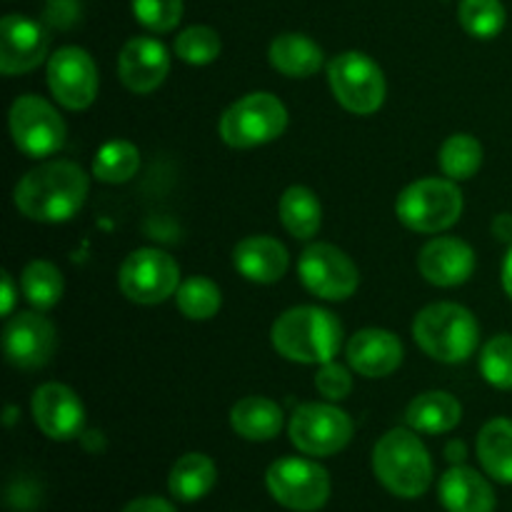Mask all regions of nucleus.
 I'll list each match as a JSON object with an SVG mask.
<instances>
[{
	"label": "nucleus",
	"mask_w": 512,
	"mask_h": 512,
	"mask_svg": "<svg viewBox=\"0 0 512 512\" xmlns=\"http://www.w3.org/2000/svg\"><path fill=\"white\" fill-rule=\"evenodd\" d=\"M233 263L243 278L260 285H270L283 278L290 258L280 240L270 238V235H250L235 245Z\"/></svg>",
	"instance_id": "20"
},
{
	"label": "nucleus",
	"mask_w": 512,
	"mask_h": 512,
	"mask_svg": "<svg viewBox=\"0 0 512 512\" xmlns=\"http://www.w3.org/2000/svg\"><path fill=\"white\" fill-rule=\"evenodd\" d=\"M395 215L415 233H440L463 215V193L453 180L425 178L398 195Z\"/></svg>",
	"instance_id": "5"
},
{
	"label": "nucleus",
	"mask_w": 512,
	"mask_h": 512,
	"mask_svg": "<svg viewBox=\"0 0 512 512\" xmlns=\"http://www.w3.org/2000/svg\"><path fill=\"white\" fill-rule=\"evenodd\" d=\"M218 480V468L203 453H188L173 465L168 478V488L180 503H195L213 490Z\"/></svg>",
	"instance_id": "25"
},
{
	"label": "nucleus",
	"mask_w": 512,
	"mask_h": 512,
	"mask_svg": "<svg viewBox=\"0 0 512 512\" xmlns=\"http://www.w3.org/2000/svg\"><path fill=\"white\" fill-rule=\"evenodd\" d=\"M13 420H15V408H8V415H5V423L13 425Z\"/></svg>",
	"instance_id": "43"
},
{
	"label": "nucleus",
	"mask_w": 512,
	"mask_h": 512,
	"mask_svg": "<svg viewBox=\"0 0 512 512\" xmlns=\"http://www.w3.org/2000/svg\"><path fill=\"white\" fill-rule=\"evenodd\" d=\"M375 478L398 498H420L433 483V460L413 428H395L373 450Z\"/></svg>",
	"instance_id": "3"
},
{
	"label": "nucleus",
	"mask_w": 512,
	"mask_h": 512,
	"mask_svg": "<svg viewBox=\"0 0 512 512\" xmlns=\"http://www.w3.org/2000/svg\"><path fill=\"white\" fill-rule=\"evenodd\" d=\"M315 388L323 398L328 400H343L348 398L350 390H353V375L348 368L338 365L335 360L320 365L318 375H315Z\"/></svg>",
	"instance_id": "36"
},
{
	"label": "nucleus",
	"mask_w": 512,
	"mask_h": 512,
	"mask_svg": "<svg viewBox=\"0 0 512 512\" xmlns=\"http://www.w3.org/2000/svg\"><path fill=\"white\" fill-rule=\"evenodd\" d=\"M445 458H448L453 465H463L465 443H460V440H453V443L448 445V450H445Z\"/></svg>",
	"instance_id": "41"
},
{
	"label": "nucleus",
	"mask_w": 512,
	"mask_h": 512,
	"mask_svg": "<svg viewBox=\"0 0 512 512\" xmlns=\"http://www.w3.org/2000/svg\"><path fill=\"white\" fill-rule=\"evenodd\" d=\"M270 63L288 78H310L323 68V48L308 35L283 33L270 43Z\"/></svg>",
	"instance_id": "23"
},
{
	"label": "nucleus",
	"mask_w": 512,
	"mask_h": 512,
	"mask_svg": "<svg viewBox=\"0 0 512 512\" xmlns=\"http://www.w3.org/2000/svg\"><path fill=\"white\" fill-rule=\"evenodd\" d=\"M478 458L485 473L498 483H512V420L495 418L478 435Z\"/></svg>",
	"instance_id": "26"
},
{
	"label": "nucleus",
	"mask_w": 512,
	"mask_h": 512,
	"mask_svg": "<svg viewBox=\"0 0 512 512\" xmlns=\"http://www.w3.org/2000/svg\"><path fill=\"white\" fill-rule=\"evenodd\" d=\"M413 338L440 363H463L480 343V325L468 308L458 303H433L415 315Z\"/></svg>",
	"instance_id": "4"
},
{
	"label": "nucleus",
	"mask_w": 512,
	"mask_h": 512,
	"mask_svg": "<svg viewBox=\"0 0 512 512\" xmlns=\"http://www.w3.org/2000/svg\"><path fill=\"white\" fill-rule=\"evenodd\" d=\"M20 288L30 305H35L38 310H50L63 298V273L48 260H33L25 265L23 275H20Z\"/></svg>",
	"instance_id": "28"
},
{
	"label": "nucleus",
	"mask_w": 512,
	"mask_h": 512,
	"mask_svg": "<svg viewBox=\"0 0 512 512\" xmlns=\"http://www.w3.org/2000/svg\"><path fill=\"white\" fill-rule=\"evenodd\" d=\"M288 128V110L273 93H250L235 100L220 118V138L230 148H258Z\"/></svg>",
	"instance_id": "6"
},
{
	"label": "nucleus",
	"mask_w": 512,
	"mask_h": 512,
	"mask_svg": "<svg viewBox=\"0 0 512 512\" xmlns=\"http://www.w3.org/2000/svg\"><path fill=\"white\" fill-rule=\"evenodd\" d=\"M48 20L58 28H70L78 20L80 5L78 0H48V10H45Z\"/></svg>",
	"instance_id": "37"
},
{
	"label": "nucleus",
	"mask_w": 512,
	"mask_h": 512,
	"mask_svg": "<svg viewBox=\"0 0 512 512\" xmlns=\"http://www.w3.org/2000/svg\"><path fill=\"white\" fill-rule=\"evenodd\" d=\"M503 288L508 293V298L512 300V243L508 248V255H505V263H503Z\"/></svg>",
	"instance_id": "42"
},
{
	"label": "nucleus",
	"mask_w": 512,
	"mask_h": 512,
	"mask_svg": "<svg viewBox=\"0 0 512 512\" xmlns=\"http://www.w3.org/2000/svg\"><path fill=\"white\" fill-rule=\"evenodd\" d=\"M133 13L153 33H168L183 18V0H133Z\"/></svg>",
	"instance_id": "35"
},
{
	"label": "nucleus",
	"mask_w": 512,
	"mask_h": 512,
	"mask_svg": "<svg viewBox=\"0 0 512 512\" xmlns=\"http://www.w3.org/2000/svg\"><path fill=\"white\" fill-rule=\"evenodd\" d=\"M230 425L240 438L263 443V440H273L283 430V410L273 400L250 395V398L235 403L233 413H230Z\"/></svg>",
	"instance_id": "24"
},
{
	"label": "nucleus",
	"mask_w": 512,
	"mask_h": 512,
	"mask_svg": "<svg viewBox=\"0 0 512 512\" xmlns=\"http://www.w3.org/2000/svg\"><path fill=\"white\" fill-rule=\"evenodd\" d=\"M88 198V175L70 160L38 165L15 185V208L38 223H65Z\"/></svg>",
	"instance_id": "1"
},
{
	"label": "nucleus",
	"mask_w": 512,
	"mask_h": 512,
	"mask_svg": "<svg viewBox=\"0 0 512 512\" xmlns=\"http://www.w3.org/2000/svg\"><path fill=\"white\" fill-rule=\"evenodd\" d=\"M493 233H495V238H498V240L512 243V215H508V213L498 215V218H495V223H493Z\"/></svg>",
	"instance_id": "40"
},
{
	"label": "nucleus",
	"mask_w": 512,
	"mask_h": 512,
	"mask_svg": "<svg viewBox=\"0 0 512 512\" xmlns=\"http://www.w3.org/2000/svg\"><path fill=\"white\" fill-rule=\"evenodd\" d=\"M3 295H0V313L10 315L13 313V305H15V285H13V275L8 270H3Z\"/></svg>",
	"instance_id": "39"
},
{
	"label": "nucleus",
	"mask_w": 512,
	"mask_h": 512,
	"mask_svg": "<svg viewBox=\"0 0 512 512\" xmlns=\"http://www.w3.org/2000/svg\"><path fill=\"white\" fill-rule=\"evenodd\" d=\"M480 373L493 388L512 390V335H495L485 343Z\"/></svg>",
	"instance_id": "34"
},
{
	"label": "nucleus",
	"mask_w": 512,
	"mask_h": 512,
	"mask_svg": "<svg viewBox=\"0 0 512 512\" xmlns=\"http://www.w3.org/2000/svg\"><path fill=\"white\" fill-rule=\"evenodd\" d=\"M175 300H178V308L185 318L210 320L218 313L220 305H223V293H220V288L210 278L195 275V278L180 283Z\"/></svg>",
	"instance_id": "31"
},
{
	"label": "nucleus",
	"mask_w": 512,
	"mask_h": 512,
	"mask_svg": "<svg viewBox=\"0 0 512 512\" xmlns=\"http://www.w3.org/2000/svg\"><path fill=\"white\" fill-rule=\"evenodd\" d=\"M353 420L335 405L305 403L290 418V440L305 455L328 458L348 448L353 440Z\"/></svg>",
	"instance_id": "10"
},
{
	"label": "nucleus",
	"mask_w": 512,
	"mask_h": 512,
	"mask_svg": "<svg viewBox=\"0 0 512 512\" xmlns=\"http://www.w3.org/2000/svg\"><path fill=\"white\" fill-rule=\"evenodd\" d=\"M140 168V153L128 140H110L93 160V175L103 183H128Z\"/></svg>",
	"instance_id": "30"
},
{
	"label": "nucleus",
	"mask_w": 512,
	"mask_h": 512,
	"mask_svg": "<svg viewBox=\"0 0 512 512\" xmlns=\"http://www.w3.org/2000/svg\"><path fill=\"white\" fill-rule=\"evenodd\" d=\"M123 512H178L163 498H138L125 505Z\"/></svg>",
	"instance_id": "38"
},
{
	"label": "nucleus",
	"mask_w": 512,
	"mask_h": 512,
	"mask_svg": "<svg viewBox=\"0 0 512 512\" xmlns=\"http://www.w3.org/2000/svg\"><path fill=\"white\" fill-rule=\"evenodd\" d=\"M270 495L288 510H320L330 498V475L323 465L303 458L275 460L265 473Z\"/></svg>",
	"instance_id": "9"
},
{
	"label": "nucleus",
	"mask_w": 512,
	"mask_h": 512,
	"mask_svg": "<svg viewBox=\"0 0 512 512\" xmlns=\"http://www.w3.org/2000/svg\"><path fill=\"white\" fill-rule=\"evenodd\" d=\"M440 168L450 180H468L483 165V145L468 133H455L440 148Z\"/></svg>",
	"instance_id": "29"
},
{
	"label": "nucleus",
	"mask_w": 512,
	"mask_h": 512,
	"mask_svg": "<svg viewBox=\"0 0 512 512\" xmlns=\"http://www.w3.org/2000/svg\"><path fill=\"white\" fill-rule=\"evenodd\" d=\"M460 418H463L460 403L450 393H443V390H430V393L418 395L405 410V423L415 433L425 435L450 433L460 423Z\"/></svg>",
	"instance_id": "22"
},
{
	"label": "nucleus",
	"mask_w": 512,
	"mask_h": 512,
	"mask_svg": "<svg viewBox=\"0 0 512 512\" xmlns=\"http://www.w3.org/2000/svg\"><path fill=\"white\" fill-rule=\"evenodd\" d=\"M298 275L305 288L323 300L350 298L360 285V273L353 260L328 243H315L303 250Z\"/></svg>",
	"instance_id": "12"
},
{
	"label": "nucleus",
	"mask_w": 512,
	"mask_h": 512,
	"mask_svg": "<svg viewBox=\"0 0 512 512\" xmlns=\"http://www.w3.org/2000/svg\"><path fill=\"white\" fill-rule=\"evenodd\" d=\"M458 20L465 33L490 40L505 28V5L500 0H460Z\"/></svg>",
	"instance_id": "32"
},
{
	"label": "nucleus",
	"mask_w": 512,
	"mask_h": 512,
	"mask_svg": "<svg viewBox=\"0 0 512 512\" xmlns=\"http://www.w3.org/2000/svg\"><path fill=\"white\" fill-rule=\"evenodd\" d=\"M270 338L275 350L293 363L325 365L338 355L343 325L330 310L300 305L275 320Z\"/></svg>",
	"instance_id": "2"
},
{
	"label": "nucleus",
	"mask_w": 512,
	"mask_h": 512,
	"mask_svg": "<svg viewBox=\"0 0 512 512\" xmlns=\"http://www.w3.org/2000/svg\"><path fill=\"white\" fill-rule=\"evenodd\" d=\"M33 420L50 440H73L85 428V408L68 385L45 383L33 395Z\"/></svg>",
	"instance_id": "16"
},
{
	"label": "nucleus",
	"mask_w": 512,
	"mask_h": 512,
	"mask_svg": "<svg viewBox=\"0 0 512 512\" xmlns=\"http://www.w3.org/2000/svg\"><path fill=\"white\" fill-rule=\"evenodd\" d=\"M280 223L285 225L293 238L308 240L313 238L323 223V205H320L318 195L303 185H293L283 193L278 205Z\"/></svg>",
	"instance_id": "27"
},
{
	"label": "nucleus",
	"mask_w": 512,
	"mask_h": 512,
	"mask_svg": "<svg viewBox=\"0 0 512 512\" xmlns=\"http://www.w3.org/2000/svg\"><path fill=\"white\" fill-rule=\"evenodd\" d=\"M170 70V55L160 40L133 38L123 45L118 55V75L133 93H153L160 88Z\"/></svg>",
	"instance_id": "17"
},
{
	"label": "nucleus",
	"mask_w": 512,
	"mask_h": 512,
	"mask_svg": "<svg viewBox=\"0 0 512 512\" xmlns=\"http://www.w3.org/2000/svg\"><path fill=\"white\" fill-rule=\"evenodd\" d=\"M220 35L208 25H190L175 38V55L190 65H208L220 55Z\"/></svg>",
	"instance_id": "33"
},
{
	"label": "nucleus",
	"mask_w": 512,
	"mask_h": 512,
	"mask_svg": "<svg viewBox=\"0 0 512 512\" xmlns=\"http://www.w3.org/2000/svg\"><path fill=\"white\" fill-rule=\"evenodd\" d=\"M55 328L45 315L18 313L3 330L5 360L18 370H38L55 353Z\"/></svg>",
	"instance_id": "14"
},
{
	"label": "nucleus",
	"mask_w": 512,
	"mask_h": 512,
	"mask_svg": "<svg viewBox=\"0 0 512 512\" xmlns=\"http://www.w3.org/2000/svg\"><path fill=\"white\" fill-rule=\"evenodd\" d=\"M10 135L28 158H48L65 143V123L58 110L38 95H20L10 108Z\"/></svg>",
	"instance_id": "11"
},
{
	"label": "nucleus",
	"mask_w": 512,
	"mask_h": 512,
	"mask_svg": "<svg viewBox=\"0 0 512 512\" xmlns=\"http://www.w3.org/2000/svg\"><path fill=\"white\" fill-rule=\"evenodd\" d=\"M50 35L38 20L25 15H5L0 20V70L5 75L30 73L48 55Z\"/></svg>",
	"instance_id": "15"
},
{
	"label": "nucleus",
	"mask_w": 512,
	"mask_h": 512,
	"mask_svg": "<svg viewBox=\"0 0 512 512\" xmlns=\"http://www.w3.org/2000/svg\"><path fill=\"white\" fill-rule=\"evenodd\" d=\"M440 503L448 512H493L495 493L488 480L473 468L453 465L440 478Z\"/></svg>",
	"instance_id": "21"
},
{
	"label": "nucleus",
	"mask_w": 512,
	"mask_h": 512,
	"mask_svg": "<svg viewBox=\"0 0 512 512\" xmlns=\"http://www.w3.org/2000/svg\"><path fill=\"white\" fill-rule=\"evenodd\" d=\"M118 285L128 300L138 305H158L178 293L180 268L165 250L140 248L123 260Z\"/></svg>",
	"instance_id": "8"
},
{
	"label": "nucleus",
	"mask_w": 512,
	"mask_h": 512,
	"mask_svg": "<svg viewBox=\"0 0 512 512\" xmlns=\"http://www.w3.org/2000/svg\"><path fill=\"white\" fill-rule=\"evenodd\" d=\"M418 268L428 283L440 288L463 285L475 270V253L465 240L435 238L420 250Z\"/></svg>",
	"instance_id": "18"
},
{
	"label": "nucleus",
	"mask_w": 512,
	"mask_h": 512,
	"mask_svg": "<svg viewBox=\"0 0 512 512\" xmlns=\"http://www.w3.org/2000/svg\"><path fill=\"white\" fill-rule=\"evenodd\" d=\"M328 80L335 100L355 115H370L385 103V75L373 58L348 50L330 60Z\"/></svg>",
	"instance_id": "7"
},
{
	"label": "nucleus",
	"mask_w": 512,
	"mask_h": 512,
	"mask_svg": "<svg viewBox=\"0 0 512 512\" xmlns=\"http://www.w3.org/2000/svg\"><path fill=\"white\" fill-rule=\"evenodd\" d=\"M348 363L365 378H385L403 363V343L395 333L383 328H365L350 338Z\"/></svg>",
	"instance_id": "19"
},
{
	"label": "nucleus",
	"mask_w": 512,
	"mask_h": 512,
	"mask_svg": "<svg viewBox=\"0 0 512 512\" xmlns=\"http://www.w3.org/2000/svg\"><path fill=\"white\" fill-rule=\"evenodd\" d=\"M48 85L63 108L85 110L98 95V70L83 48H60L50 55Z\"/></svg>",
	"instance_id": "13"
}]
</instances>
